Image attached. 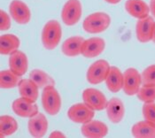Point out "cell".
<instances>
[{"label": "cell", "instance_id": "cell-1", "mask_svg": "<svg viewBox=\"0 0 155 138\" xmlns=\"http://www.w3.org/2000/svg\"><path fill=\"white\" fill-rule=\"evenodd\" d=\"M111 24V18L107 13L97 12L84 19L83 28L89 34H99L106 31Z\"/></svg>", "mask_w": 155, "mask_h": 138}, {"label": "cell", "instance_id": "cell-2", "mask_svg": "<svg viewBox=\"0 0 155 138\" xmlns=\"http://www.w3.org/2000/svg\"><path fill=\"white\" fill-rule=\"evenodd\" d=\"M62 36V28L56 20L49 21L42 31V43L47 50H53L59 45Z\"/></svg>", "mask_w": 155, "mask_h": 138}, {"label": "cell", "instance_id": "cell-3", "mask_svg": "<svg viewBox=\"0 0 155 138\" xmlns=\"http://www.w3.org/2000/svg\"><path fill=\"white\" fill-rule=\"evenodd\" d=\"M42 104L45 111L49 115L54 116L59 113L61 108V98L54 86H47L43 89Z\"/></svg>", "mask_w": 155, "mask_h": 138}, {"label": "cell", "instance_id": "cell-4", "mask_svg": "<svg viewBox=\"0 0 155 138\" xmlns=\"http://www.w3.org/2000/svg\"><path fill=\"white\" fill-rule=\"evenodd\" d=\"M83 13V6L80 0H68L62 10L61 19L67 26H74L79 22Z\"/></svg>", "mask_w": 155, "mask_h": 138}, {"label": "cell", "instance_id": "cell-5", "mask_svg": "<svg viewBox=\"0 0 155 138\" xmlns=\"http://www.w3.org/2000/svg\"><path fill=\"white\" fill-rule=\"evenodd\" d=\"M111 66L107 60L99 59L91 65L87 71V80L91 84H99L106 80Z\"/></svg>", "mask_w": 155, "mask_h": 138}, {"label": "cell", "instance_id": "cell-6", "mask_svg": "<svg viewBox=\"0 0 155 138\" xmlns=\"http://www.w3.org/2000/svg\"><path fill=\"white\" fill-rule=\"evenodd\" d=\"M94 115L95 111L84 102L72 105L68 111V117L69 120L82 125L91 121Z\"/></svg>", "mask_w": 155, "mask_h": 138}, {"label": "cell", "instance_id": "cell-7", "mask_svg": "<svg viewBox=\"0 0 155 138\" xmlns=\"http://www.w3.org/2000/svg\"><path fill=\"white\" fill-rule=\"evenodd\" d=\"M123 80V91L128 96H135L139 91L142 82V74L136 68L130 67L124 73Z\"/></svg>", "mask_w": 155, "mask_h": 138}, {"label": "cell", "instance_id": "cell-8", "mask_svg": "<svg viewBox=\"0 0 155 138\" xmlns=\"http://www.w3.org/2000/svg\"><path fill=\"white\" fill-rule=\"evenodd\" d=\"M83 100L94 111L105 110L108 103L106 96L100 90L93 88H89L84 90Z\"/></svg>", "mask_w": 155, "mask_h": 138}, {"label": "cell", "instance_id": "cell-9", "mask_svg": "<svg viewBox=\"0 0 155 138\" xmlns=\"http://www.w3.org/2000/svg\"><path fill=\"white\" fill-rule=\"evenodd\" d=\"M9 12L12 19L20 25H25L30 21L29 7L21 0H12L9 5Z\"/></svg>", "mask_w": 155, "mask_h": 138}, {"label": "cell", "instance_id": "cell-10", "mask_svg": "<svg viewBox=\"0 0 155 138\" xmlns=\"http://www.w3.org/2000/svg\"><path fill=\"white\" fill-rule=\"evenodd\" d=\"M155 21L153 17L148 16L144 19L138 20L136 26L137 38L141 43H148L153 41Z\"/></svg>", "mask_w": 155, "mask_h": 138}, {"label": "cell", "instance_id": "cell-11", "mask_svg": "<svg viewBox=\"0 0 155 138\" xmlns=\"http://www.w3.org/2000/svg\"><path fill=\"white\" fill-rule=\"evenodd\" d=\"M12 108L16 114L22 118H31L38 113V106L36 102H32L22 97L12 102Z\"/></svg>", "mask_w": 155, "mask_h": 138}, {"label": "cell", "instance_id": "cell-12", "mask_svg": "<svg viewBox=\"0 0 155 138\" xmlns=\"http://www.w3.org/2000/svg\"><path fill=\"white\" fill-rule=\"evenodd\" d=\"M48 120L43 113H36L29 118L28 122V128L32 136L36 138L43 137L45 136L48 130Z\"/></svg>", "mask_w": 155, "mask_h": 138}, {"label": "cell", "instance_id": "cell-13", "mask_svg": "<svg viewBox=\"0 0 155 138\" xmlns=\"http://www.w3.org/2000/svg\"><path fill=\"white\" fill-rule=\"evenodd\" d=\"M106 48V42L100 37H91L85 40L82 48V55L88 58L99 56Z\"/></svg>", "mask_w": 155, "mask_h": 138}, {"label": "cell", "instance_id": "cell-14", "mask_svg": "<svg viewBox=\"0 0 155 138\" xmlns=\"http://www.w3.org/2000/svg\"><path fill=\"white\" fill-rule=\"evenodd\" d=\"M81 132L85 137L102 138L108 134V127L102 121L91 120V121L83 124Z\"/></svg>", "mask_w": 155, "mask_h": 138}, {"label": "cell", "instance_id": "cell-15", "mask_svg": "<svg viewBox=\"0 0 155 138\" xmlns=\"http://www.w3.org/2000/svg\"><path fill=\"white\" fill-rule=\"evenodd\" d=\"M124 6L127 12L137 20L148 17L151 12L150 6L143 0H127Z\"/></svg>", "mask_w": 155, "mask_h": 138}, {"label": "cell", "instance_id": "cell-16", "mask_svg": "<svg viewBox=\"0 0 155 138\" xmlns=\"http://www.w3.org/2000/svg\"><path fill=\"white\" fill-rule=\"evenodd\" d=\"M107 113L109 120L114 124L120 123L125 114V107L123 102L118 97H113L108 101Z\"/></svg>", "mask_w": 155, "mask_h": 138}, {"label": "cell", "instance_id": "cell-17", "mask_svg": "<svg viewBox=\"0 0 155 138\" xmlns=\"http://www.w3.org/2000/svg\"><path fill=\"white\" fill-rule=\"evenodd\" d=\"M28 67V60L26 54L21 51H15L10 54L9 58V67L13 73L19 76H22L26 74Z\"/></svg>", "mask_w": 155, "mask_h": 138}, {"label": "cell", "instance_id": "cell-18", "mask_svg": "<svg viewBox=\"0 0 155 138\" xmlns=\"http://www.w3.org/2000/svg\"><path fill=\"white\" fill-rule=\"evenodd\" d=\"M84 41L85 40L84 37L79 35H74L68 38L61 46L63 54L68 57H76L82 54V48Z\"/></svg>", "mask_w": 155, "mask_h": 138}, {"label": "cell", "instance_id": "cell-19", "mask_svg": "<svg viewBox=\"0 0 155 138\" xmlns=\"http://www.w3.org/2000/svg\"><path fill=\"white\" fill-rule=\"evenodd\" d=\"M123 80L124 76L121 71L116 67H111L106 79L108 90L114 93L119 92L123 89Z\"/></svg>", "mask_w": 155, "mask_h": 138}, {"label": "cell", "instance_id": "cell-20", "mask_svg": "<svg viewBox=\"0 0 155 138\" xmlns=\"http://www.w3.org/2000/svg\"><path fill=\"white\" fill-rule=\"evenodd\" d=\"M131 134L137 138H155V123L146 120L138 121L132 126Z\"/></svg>", "mask_w": 155, "mask_h": 138}, {"label": "cell", "instance_id": "cell-21", "mask_svg": "<svg viewBox=\"0 0 155 138\" xmlns=\"http://www.w3.org/2000/svg\"><path fill=\"white\" fill-rule=\"evenodd\" d=\"M18 89L21 97L36 102L39 95V88L31 79H21L18 85Z\"/></svg>", "mask_w": 155, "mask_h": 138}, {"label": "cell", "instance_id": "cell-22", "mask_svg": "<svg viewBox=\"0 0 155 138\" xmlns=\"http://www.w3.org/2000/svg\"><path fill=\"white\" fill-rule=\"evenodd\" d=\"M21 41L15 34H2L0 37V52L2 55L12 54L19 49Z\"/></svg>", "mask_w": 155, "mask_h": 138}, {"label": "cell", "instance_id": "cell-23", "mask_svg": "<svg viewBox=\"0 0 155 138\" xmlns=\"http://www.w3.org/2000/svg\"><path fill=\"white\" fill-rule=\"evenodd\" d=\"M29 79L33 80L38 88H45L47 86H54L55 80L54 79L47 74L46 72L40 70V69H34L29 73Z\"/></svg>", "mask_w": 155, "mask_h": 138}, {"label": "cell", "instance_id": "cell-24", "mask_svg": "<svg viewBox=\"0 0 155 138\" xmlns=\"http://www.w3.org/2000/svg\"><path fill=\"white\" fill-rule=\"evenodd\" d=\"M21 80V76L13 73L11 69L3 70L0 73V87L5 90L13 89L19 85Z\"/></svg>", "mask_w": 155, "mask_h": 138}, {"label": "cell", "instance_id": "cell-25", "mask_svg": "<svg viewBox=\"0 0 155 138\" xmlns=\"http://www.w3.org/2000/svg\"><path fill=\"white\" fill-rule=\"evenodd\" d=\"M18 129V123L10 115H2L0 117V136H9Z\"/></svg>", "mask_w": 155, "mask_h": 138}, {"label": "cell", "instance_id": "cell-26", "mask_svg": "<svg viewBox=\"0 0 155 138\" xmlns=\"http://www.w3.org/2000/svg\"><path fill=\"white\" fill-rule=\"evenodd\" d=\"M137 95L143 103L155 102V85H142Z\"/></svg>", "mask_w": 155, "mask_h": 138}, {"label": "cell", "instance_id": "cell-27", "mask_svg": "<svg viewBox=\"0 0 155 138\" xmlns=\"http://www.w3.org/2000/svg\"><path fill=\"white\" fill-rule=\"evenodd\" d=\"M141 74L143 85H155V65L147 67Z\"/></svg>", "mask_w": 155, "mask_h": 138}, {"label": "cell", "instance_id": "cell-28", "mask_svg": "<svg viewBox=\"0 0 155 138\" xmlns=\"http://www.w3.org/2000/svg\"><path fill=\"white\" fill-rule=\"evenodd\" d=\"M142 111L144 120L155 123V102L143 104Z\"/></svg>", "mask_w": 155, "mask_h": 138}, {"label": "cell", "instance_id": "cell-29", "mask_svg": "<svg viewBox=\"0 0 155 138\" xmlns=\"http://www.w3.org/2000/svg\"><path fill=\"white\" fill-rule=\"evenodd\" d=\"M11 28V19L7 12L0 11V29L1 31H6Z\"/></svg>", "mask_w": 155, "mask_h": 138}, {"label": "cell", "instance_id": "cell-30", "mask_svg": "<svg viewBox=\"0 0 155 138\" xmlns=\"http://www.w3.org/2000/svg\"><path fill=\"white\" fill-rule=\"evenodd\" d=\"M50 137L51 138H65L66 137V135L65 134H63L62 132H60V131H53L52 133H51V135H50Z\"/></svg>", "mask_w": 155, "mask_h": 138}, {"label": "cell", "instance_id": "cell-31", "mask_svg": "<svg viewBox=\"0 0 155 138\" xmlns=\"http://www.w3.org/2000/svg\"><path fill=\"white\" fill-rule=\"evenodd\" d=\"M150 12L153 15V17L155 19V0H151L150 1Z\"/></svg>", "mask_w": 155, "mask_h": 138}, {"label": "cell", "instance_id": "cell-32", "mask_svg": "<svg viewBox=\"0 0 155 138\" xmlns=\"http://www.w3.org/2000/svg\"><path fill=\"white\" fill-rule=\"evenodd\" d=\"M105 1L108 4H110V5H117L121 0H105Z\"/></svg>", "mask_w": 155, "mask_h": 138}, {"label": "cell", "instance_id": "cell-33", "mask_svg": "<svg viewBox=\"0 0 155 138\" xmlns=\"http://www.w3.org/2000/svg\"><path fill=\"white\" fill-rule=\"evenodd\" d=\"M153 42L155 44V26H154V31H153Z\"/></svg>", "mask_w": 155, "mask_h": 138}]
</instances>
